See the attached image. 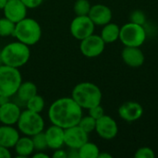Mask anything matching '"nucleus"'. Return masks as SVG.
<instances>
[{"mask_svg":"<svg viewBox=\"0 0 158 158\" xmlns=\"http://www.w3.org/2000/svg\"><path fill=\"white\" fill-rule=\"evenodd\" d=\"M78 152L80 158H98L100 150L95 143L88 141L78 149Z\"/></svg>","mask_w":158,"mask_h":158,"instance_id":"22","label":"nucleus"},{"mask_svg":"<svg viewBox=\"0 0 158 158\" xmlns=\"http://www.w3.org/2000/svg\"><path fill=\"white\" fill-rule=\"evenodd\" d=\"M30 57V46L18 40L8 43L0 50L1 63L12 68L19 69L23 67L28 63Z\"/></svg>","mask_w":158,"mask_h":158,"instance_id":"2","label":"nucleus"},{"mask_svg":"<svg viewBox=\"0 0 158 158\" xmlns=\"http://www.w3.org/2000/svg\"><path fill=\"white\" fill-rule=\"evenodd\" d=\"M89 115L91 117H93L94 118H95L96 120L100 118H102L105 115V110L104 108L101 106V105H98L96 106H94L92 108H90L89 110Z\"/></svg>","mask_w":158,"mask_h":158,"instance_id":"30","label":"nucleus"},{"mask_svg":"<svg viewBox=\"0 0 158 158\" xmlns=\"http://www.w3.org/2000/svg\"><path fill=\"white\" fill-rule=\"evenodd\" d=\"M95 131L100 138L104 140H112L118 135V127L114 118L105 114L96 120Z\"/></svg>","mask_w":158,"mask_h":158,"instance_id":"12","label":"nucleus"},{"mask_svg":"<svg viewBox=\"0 0 158 158\" xmlns=\"http://www.w3.org/2000/svg\"><path fill=\"white\" fill-rule=\"evenodd\" d=\"M22 76L19 69L4 64L0 65V96L9 99L15 96L20 83Z\"/></svg>","mask_w":158,"mask_h":158,"instance_id":"5","label":"nucleus"},{"mask_svg":"<svg viewBox=\"0 0 158 158\" xmlns=\"http://www.w3.org/2000/svg\"><path fill=\"white\" fill-rule=\"evenodd\" d=\"M6 98H3V97H1V96H0V105H1V103H2L4 100H6Z\"/></svg>","mask_w":158,"mask_h":158,"instance_id":"38","label":"nucleus"},{"mask_svg":"<svg viewBox=\"0 0 158 158\" xmlns=\"http://www.w3.org/2000/svg\"><path fill=\"white\" fill-rule=\"evenodd\" d=\"M28 8H31V9H33V8H36L38 6H40L44 0H20Z\"/></svg>","mask_w":158,"mask_h":158,"instance_id":"31","label":"nucleus"},{"mask_svg":"<svg viewBox=\"0 0 158 158\" xmlns=\"http://www.w3.org/2000/svg\"><path fill=\"white\" fill-rule=\"evenodd\" d=\"M106 44L100 35L93 33L81 41L80 50L84 56L94 58L102 55Z\"/></svg>","mask_w":158,"mask_h":158,"instance_id":"9","label":"nucleus"},{"mask_svg":"<svg viewBox=\"0 0 158 158\" xmlns=\"http://www.w3.org/2000/svg\"><path fill=\"white\" fill-rule=\"evenodd\" d=\"M44 119L41 113L32 112L29 109L21 111L19 118L17 122L19 131L23 135L30 137L44 131Z\"/></svg>","mask_w":158,"mask_h":158,"instance_id":"6","label":"nucleus"},{"mask_svg":"<svg viewBox=\"0 0 158 158\" xmlns=\"http://www.w3.org/2000/svg\"><path fill=\"white\" fill-rule=\"evenodd\" d=\"M6 3H7V0H0V9L3 10V8L5 7Z\"/></svg>","mask_w":158,"mask_h":158,"instance_id":"37","label":"nucleus"},{"mask_svg":"<svg viewBox=\"0 0 158 158\" xmlns=\"http://www.w3.org/2000/svg\"><path fill=\"white\" fill-rule=\"evenodd\" d=\"M71 97L82 109L89 110L94 106L101 105L102 92L96 84L83 81L78 83L73 88Z\"/></svg>","mask_w":158,"mask_h":158,"instance_id":"3","label":"nucleus"},{"mask_svg":"<svg viewBox=\"0 0 158 158\" xmlns=\"http://www.w3.org/2000/svg\"><path fill=\"white\" fill-rule=\"evenodd\" d=\"M31 139H32V142H33L35 152L36 151H44V150H46L48 148L46 139H45V135H44V131L33 135L31 137Z\"/></svg>","mask_w":158,"mask_h":158,"instance_id":"27","label":"nucleus"},{"mask_svg":"<svg viewBox=\"0 0 158 158\" xmlns=\"http://www.w3.org/2000/svg\"><path fill=\"white\" fill-rule=\"evenodd\" d=\"M84 131L87 133H91L94 131H95V126H96V119L91 117L90 115L85 116L81 118L79 124H78Z\"/></svg>","mask_w":158,"mask_h":158,"instance_id":"26","label":"nucleus"},{"mask_svg":"<svg viewBox=\"0 0 158 158\" xmlns=\"http://www.w3.org/2000/svg\"><path fill=\"white\" fill-rule=\"evenodd\" d=\"M21 109L16 102L4 100L0 105V122L4 125H17Z\"/></svg>","mask_w":158,"mask_h":158,"instance_id":"11","label":"nucleus"},{"mask_svg":"<svg viewBox=\"0 0 158 158\" xmlns=\"http://www.w3.org/2000/svg\"><path fill=\"white\" fill-rule=\"evenodd\" d=\"M25 106H26V109H29L32 112L42 113L43 110L44 109L45 102L42 95L36 94L30 100L27 101V103L25 104Z\"/></svg>","mask_w":158,"mask_h":158,"instance_id":"23","label":"nucleus"},{"mask_svg":"<svg viewBox=\"0 0 158 158\" xmlns=\"http://www.w3.org/2000/svg\"><path fill=\"white\" fill-rule=\"evenodd\" d=\"M47 116L51 124L67 129L79 124L82 118V108L72 97H61L50 105Z\"/></svg>","mask_w":158,"mask_h":158,"instance_id":"1","label":"nucleus"},{"mask_svg":"<svg viewBox=\"0 0 158 158\" xmlns=\"http://www.w3.org/2000/svg\"><path fill=\"white\" fill-rule=\"evenodd\" d=\"M119 40L125 46L140 47L146 40V31L143 25L128 22L120 28Z\"/></svg>","mask_w":158,"mask_h":158,"instance_id":"7","label":"nucleus"},{"mask_svg":"<svg viewBox=\"0 0 158 158\" xmlns=\"http://www.w3.org/2000/svg\"><path fill=\"white\" fill-rule=\"evenodd\" d=\"M88 16L95 26H104L111 21L112 10L106 5L96 4L91 6Z\"/></svg>","mask_w":158,"mask_h":158,"instance_id":"15","label":"nucleus"},{"mask_svg":"<svg viewBox=\"0 0 158 158\" xmlns=\"http://www.w3.org/2000/svg\"><path fill=\"white\" fill-rule=\"evenodd\" d=\"M135 158H155L156 154L154 150L150 147H141L139 148L134 155Z\"/></svg>","mask_w":158,"mask_h":158,"instance_id":"29","label":"nucleus"},{"mask_svg":"<svg viewBox=\"0 0 158 158\" xmlns=\"http://www.w3.org/2000/svg\"><path fill=\"white\" fill-rule=\"evenodd\" d=\"M143 114V108L137 102H126L122 104L118 108L119 117L127 122H133L140 119Z\"/></svg>","mask_w":158,"mask_h":158,"instance_id":"16","label":"nucleus"},{"mask_svg":"<svg viewBox=\"0 0 158 158\" xmlns=\"http://www.w3.org/2000/svg\"><path fill=\"white\" fill-rule=\"evenodd\" d=\"M130 21L143 26L146 22V16L142 10H134L130 15Z\"/></svg>","mask_w":158,"mask_h":158,"instance_id":"28","label":"nucleus"},{"mask_svg":"<svg viewBox=\"0 0 158 158\" xmlns=\"http://www.w3.org/2000/svg\"><path fill=\"white\" fill-rule=\"evenodd\" d=\"M68 157L69 158H80L79 156V152L77 149H69L68 152Z\"/></svg>","mask_w":158,"mask_h":158,"instance_id":"35","label":"nucleus"},{"mask_svg":"<svg viewBox=\"0 0 158 158\" xmlns=\"http://www.w3.org/2000/svg\"><path fill=\"white\" fill-rule=\"evenodd\" d=\"M0 50H1V49H0ZM1 64H2V63H1V60H0V65H1Z\"/></svg>","mask_w":158,"mask_h":158,"instance_id":"39","label":"nucleus"},{"mask_svg":"<svg viewBox=\"0 0 158 158\" xmlns=\"http://www.w3.org/2000/svg\"><path fill=\"white\" fill-rule=\"evenodd\" d=\"M47 146L51 150H56L62 148L65 145V129L52 124L44 131Z\"/></svg>","mask_w":158,"mask_h":158,"instance_id":"14","label":"nucleus"},{"mask_svg":"<svg viewBox=\"0 0 158 158\" xmlns=\"http://www.w3.org/2000/svg\"><path fill=\"white\" fill-rule=\"evenodd\" d=\"M12 156L8 148L0 145V158H10Z\"/></svg>","mask_w":158,"mask_h":158,"instance_id":"33","label":"nucleus"},{"mask_svg":"<svg viewBox=\"0 0 158 158\" xmlns=\"http://www.w3.org/2000/svg\"><path fill=\"white\" fill-rule=\"evenodd\" d=\"M89 133L84 131L79 125L65 129V145L69 149H79L89 141Z\"/></svg>","mask_w":158,"mask_h":158,"instance_id":"10","label":"nucleus"},{"mask_svg":"<svg viewBox=\"0 0 158 158\" xmlns=\"http://www.w3.org/2000/svg\"><path fill=\"white\" fill-rule=\"evenodd\" d=\"M0 125H1V122H0Z\"/></svg>","mask_w":158,"mask_h":158,"instance_id":"40","label":"nucleus"},{"mask_svg":"<svg viewBox=\"0 0 158 158\" xmlns=\"http://www.w3.org/2000/svg\"><path fill=\"white\" fill-rule=\"evenodd\" d=\"M95 25L89 18V16H76L70 22V34L77 40L82 39L93 34Z\"/></svg>","mask_w":158,"mask_h":158,"instance_id":"8","label":"nucleus"},{"mask_svg":"<svg viewBox=\"0 0 158 158\" xmlns=\"http://www.w3.org/2000/svg\"><path fill=\"white\" fill-rule=\"evenodd\" d=\"M28 7L20 0H7L3 8L4 17L17 23L27 17Z\"/></svg>","mask_w":158,"mask_h":158,"instance_id":"13","label":"nucleus"},{"mask_svg":"<svg viewBox=\"0 0 158 158\" xmlns=\"http://www.w3.org/2000/svg\"><path fill=\"white\" fill-rule=\"evenodd\" d=\"M19 131L12 125H0V145L6 148H14L19 138Z\"/></svg>","mask_w":158,"mask_h":158,"instance_id":"18","label":"nucleus"},{"mask_svg":"<svg viewBox=\"0 0 158 158\" xmlns=\"http://www.w3.org/2000/svg\"><path fill=\"white\" fill-rule=\"evenodd\" d=\"M89 0H76L73 6V11L76 16H87L91 9Z\"/></svg>","mask_w":158,"mask_h":158,"instance_id":"25","label":"nucleus"},{"mask_svg":"<svg viewBox=\"0 0 158 158\" xmlns=\"http://www.w3.org/2000/svg\"><path fill=\"white\" fill-rule=\"evenodd\" d=\"M54 158H67L68 157V152L63 150L62 148L54 150V153L52 155Z\"/></svg>","mask_w":158,"mask_h":158,"instance_id":"32","label":"nucleus"},{"mask_svg":"<svg viewBox=\"0 0 158 158\" xmlns=\"http://www.w3.org/2000/svg\"><path fill=\"white\" fill-rule=\"evenodd\" d=\"M15 24L8 19L3 17L0 18V37L13 36L15 31Z\"/></svg>","mask_w":158,"mask_h":158,"instance_id":"24","label":"nucleus"},{"mask_svg":"<svg viewBox=\"0 0 158 158\" xmlns=\"http://www.w3.org/2000/svg\"><path fill=\"white\" fill-rule=\"evenodd\" d=\"M13 36L16 40L25 44L28 46L34 45L42 37L41 25L36 19L26 17L15 24Z\"/></svg>","mask_w":158,"mask_h":158,"instance_id":"4","label":"nucleus"},{"mask_svg":"<svg viewBox=\"0 0 158 158\" xmlns=\"http://www.w3.org/2000/svg\"><path fill=\"white\" fill-rule=\"evenodd\" d=\"M14 150L17 156L19 158H26L32 156V154L35 152V149L31 137L26 135L19 137L14 146Z\"/></svg>","mask_w":158,"mask_h":158,"instance_id":"19","label":"nucleus"},{"mask_svg":"<svg viewBox=\"0 0 158 158\" xmlns=\"http://www.w3.org/2000/svg\"><path fill=\"white\" fill-rule=\"evenodd\" d=\"M119 32H120L119 26L110 21L109 23L103 26L100 36L102 37V39L106 44H112L119 39Z\"/></svg>","mask_w":158,"mask_h":158,"instance_id":"21","label":"nucleus"},{"mask_svg":"<svg viewBox=\"0 0 158 158\" xmlns=\"http://www.w3.org/2000/svg\"><path fill=\"white\" fill-rule=\"evenodd\" d=\"M37 94V86L32 81H22L15 94L17 102L25 105L33 95Z\"/></svg>","mask_w":158,"mask_h":158,"instance_id":"20","label":"nucleus"},{"mask_svg":"<svg viewBox=\"0 0 158 158\" xmlns=\"http://www.w3.org/2000/svg\"><path fill=\"white\" fill-rule=\"evenodd\" d=\"M98 158H112V156L108 153H106V152H100Z\"/></svg>","mask_w":158,"mask_h":158,"instance_id":"36","label":"nucleus"},{"mask_svg":"<svg viewBox=\"0 0 158 158\" xmlns=\"http://www.w3.org/2000/svg\"><path fill=\"white\" fill-rule=\"evenodd\" d=\"M33 158H49V155L44 153V151H36L35 154H32Z\"/></svg>","mask_w":158,"mask_h":158,"instance_id":"34","label":"nucleus"},{"mask_svg":"<svg viewBox=\"0 0 158 158\" xmlns=\"http://www.w3.org/2000/svg\"><path fill=\"white\" fill-rule=\"evenodd\" d=\"M121 57L124 63L131 68H139L144 63L143 51L135 46H125L121 52Z\"/></svg>","mask_w":158,"mask_h":158,"instance_id":"17","label":"nucleus"}]
</instances>
